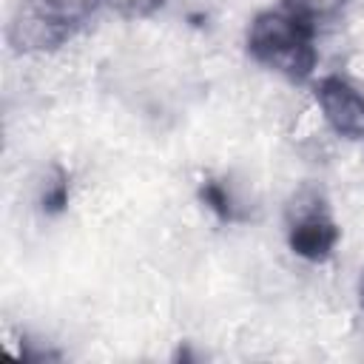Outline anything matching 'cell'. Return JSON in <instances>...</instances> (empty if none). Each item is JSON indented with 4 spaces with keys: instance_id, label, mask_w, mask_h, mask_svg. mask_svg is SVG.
<instances>
[{
    "instance_id": "cell-7",
    "label": "cell",
    "mask_w": 364,
    "mask_h": 364,
    "mask_svg": "<svg viewBox=\"0 0 364 364\" xmlns=\"http://www.w3.org/2000/svg\"><path fill=\"white\" fill-rule=\"evenodd\" d=\"M282 6H287L299 17L310 20L313 26H318L324 20H333L347 6V0H282Z\"/></svg>"
},
{
    "instance_id": "cell-5",
    "label": "cell",
    "mask_w": 364,
    "mask_h": 364,
    "mask_svg": "<svg viewBox=\"0 0 364 364\" xmlns=\"http://www.w3.org/2000/svg\"><path fill=\"white\" fill-rule=\"evenodd\" d=\"M68 196H71V185H68V173L63 165L51 162L43 176L37 179V205L43 208V213L48 216H57L65 210L68 205Z\"/></svg>"
},
{
    "instance_id": "cell-10",
    "label": "cell",
    "mask_w": 364,
    "mask_h": 364,
    "mask_svg": "<svg viewBox=\"0 0 364 364\" xmlns=\"http://www.w3.org/2000/svg\"><path fill=\"white\" fill-rule=\"evenodd\" d=\"M358 301H361V310H364V273L358 279Z\"/></svg>"
},
{
    "instance_id": "cell-8",
    "label": "cell",
    "mask_w": 364,
    "mask_h": 364,
    "mask_svg": "<svg viewBox=\"0 0 364 364\" xmlns=\"http://www.w3.org/2000/svg\"><path fill=\"white\" fill-rule=\"evenodd\" d=\"M40 6H46L48 11H54V14H60L63 20H68V23H74V26H80V23H85L105 0H37Z\"/></svg>"
},
{
    "instance_id": "cell-1",
    "label": "cell",
    "mask_w": 364,
    "mask_h": 364,
    "mask_svg": "<svg viewBox=\"0 0 364 364\" xmlns=\"http://www.w3.org/2000/svg\"><path fill=\"white\" fill-rule=\"evenodd\" d=\"M316 28L287 6L259 11L247 26V51L256 63L270 65L290 80H307L316 68Z\"/></svg>"
},
{
    "instance_id": "cell-3",
    "label": "cell",
    "mask_w": 364,
    "mask_h": 364,
    "mask_svg": "<svg viewBox=\"0 0 364 364\" xmlns=\"http://www.w3.org/2000/svg\"><path fill=\"white\" fill-rule=\"evenodd\" d=\"M74 31H77L74 23L48 11L37 0H26L9 20L6 40L20 54H48V51H57L60 46H65Z\"/></svg>"
},
{
    "instance_id": "cell-2",
    "label": "cell",
    "mask_w": 364,
    "mask_h": 364,
    "mask_svg": "<svg viewBox=\"0 0 364 364\" xmlns=\"http://www.w3.org/2000/svg\"><path fill=\"white\" fill-rule=\"evenodd\" d=\"M284 228L290 250L304 262L330 259L341 239V228L330 213V202L313 182H304L290 193L284 205Z\"/></svg>"
},
{
    "instance_id": "cell-4",
    "label": "cell",
    "mask_w": 364,
    "mask_h": 364,
    "mask_svg": "<svg viewBox=\"0 0 364 364\" xmlns=\"http://www.w3.org/2000/svg\"><path fill=\"white\" fill-rule=\"evenodd\" d=\"M316 105L327 128L347 139L364 136V94L341 74H324L313 85Z\"/></svg>"
},
{
    "instance_id": "cell-9",
    "label": "cell",
    "mask_w": 364,
    "mask_h": 364,
    "mask_svg": "<svg viewBox=\"0 0 364 364\" xmlns=\"http://www.w3.org/2000/svg\"><path fill=\"white\" fill-rule=\"evenodd\" d=\"M105 3L125 20H142V17H151L154 11H159L165 0H105Z\"/></svg>"
},
{
    "instance_id": "cell-6",
    "label": "cell",
    "mask_w": 364,
    "mask_h": 364,
    "mask_svg": "<svg viewBox=\"0 0 364 364\" xmlns=\"http://www.w3.org/2000/svg\"><path fill=\"white\" fill-rule=\"evenodd\" d=\"M199 196H202V202L222 219V222H236V219H242V213H239V196L233 193V188H230V182L228 179H205L202 182V188H199Z\"/></svg>"
}]
</instances>
